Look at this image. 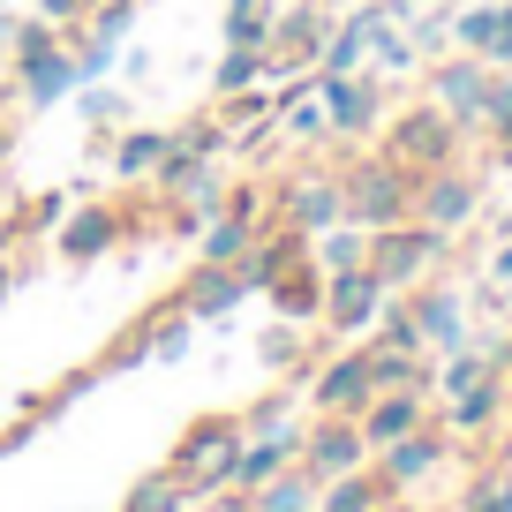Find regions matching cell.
<instances>
[{
	"instance_id": "6da1fadb",
	"label": "cell",
	"mask_w": 512,
	"mask_h": 512,
	"mask_svg": "<svg viewBox=\"0 0 512 512\" xmlns=\"http://www.w3.org/2000/svg\"><path fill=\"white\" fill-rule=\"evenodd\" d=\"M241 445H249L241 415H196L189 430H181V445L166 452V467H174V475L189 482L196 497H219L226 482H234V460H241Z\"/></svg>"
},
{
	"instance_id": "7a4b0ae2",
	"label": "cell",
	"mask_w": 512,
	"mask_h": 512,
	"mask_svg": "<svg viewBox=\"0 0 512 512\" xmlns=\"http://www.w3.org/2000/svg\"><path fill=\"white\" fill-rule=\"evenodd\" d=\"M339 196H347V219L354 226H400V219H415V174H407L400 159H354L347 174H339Z\"/></svg>"
},
{
	"instance_id": "3957f363",
	"label": "cell",
	"mask_w": 512,
	"mask_h": 512,
	"mask_svg": "<svg viewBox=\"0 0 512 512\" xmlns=\"http://www.w3.org/2000/svg\"><path fill=\"white\" fill-rule=\"evenodd\" d=\"M384 159H400L415 181H422V174H437V166L460 159V121H452L437 98H430V106H407L400 121L384 128Z\"/></svg>"
},
{
	"instance_id": "277c9868",
	"label": "cell",
	"mask_w": 512,
	"mask_h": 512,
	"mask_svg": "<svg viewBox=\"0 0 512 512\" xmlns=\"http://www.w3.org/2000/svg\"><path fill=\"white\" fill-rule=\"evenodd\" d=\"M437 256H445V234H437V226H422V219H400V226H377V234H369V272H377L384 294L415 287Z\"/></svg>"
},
{
	"instance_id": "5b68a950",
	"label": "cell",
	"mask_w": 512,
	"mask_h": 512,
	"mask_svg": "<svg viewBox=\"0 0 512 512\" xmlns=\"http://www.w3.org/2000/svg\"><path fill=\"white\" fill-rule=\"evenodd\" d=\"M309 400H317V415H354V422H362V407L377 400L369 347H347V354H332V362L309 369Z\"/></svg>"
},
{
	"instance_id": "8992f818",
	"label": "cell",
	"mask_w": 512,
	"mask_h": 512,
	"mask_svg": "<svg viewBox=\"0 0 512 512\" xmlns=\"http://www.w3.org/2000/svg\"><path fill=\"white\" fill-rule=\"evenodd\" d=\"M264 294H272L279 324H317V317H324V264L309 256V241L279 256V272L264 279Z\"/></svg>"
},
{
	"instance_id": "52a82bcc",
	"label": "cell",
	"mask_w": 512,
	"mask_h": 512,
	"mask_svg": "<svg viewBox=\"0 0 512 512\" xmlns=\"http://www.w3.org/2000/svg\"><path fill=\"white\" fill-rule=\"evenodd\" d=\"M317 98L332 113V128H347V136H369L384 113V83L362 76V68H317Z\"/></svg>"
},
{
	"instance_id": "ba28073f",
	"label": "cell",
	"mask_w": 512,
	"mask_h": 512,
	"mask_svg": "<svg viewBox=\"0 0 512 512\" xmlns=\"http://www.w3.org/2000/svg\"><path fill=\"white\" fill-rule=\"evenodd\" d=\"M302 467L317 482H332V475H347V467H369V437H362V422L354 415H317L302 430Z\"/></svg>"
},
{
	"instance_id": "9c48e42d",
	"label": "cell",
	"mask_w": 512,
	"mask_h": 512,
	"mask_svg": "<svg viewBox=\"0 0 512 512\" xmlns=\"http://www.w3.org/2000/svg\"><path fill=\"white\" fill-rule=\"evenodd\" d=\"M347 219V196H339V174H287L279 181V226L294 234H324V226Z\"/></svg>"
},
{
	"instance_id": "30bf717a",
	"label": "cell",
	"mask_w": 512,
	"mask_h": 512,
	"mask_svg": "<svg viewBox=\"0 0 512 512\" xmlns=\"http://www.w3.org/2000/svg\"><path fill=\"white\" fill-rule=\"evenodd\" d=\"M384 302H392V294L377 287V272H369V264H362V272H324V317H317V324H332L339 339H347V332H369V324L384 317Z\"/></svg>"
},
{
	"instance_id": "8fae6325",
	"label": "cell",
	"mask_w": 512,
	"mask_h": 512,
	"mask_svg": "<svg viewBox=\"0 0 512 512\" xmlns=\"http://www.w3.org/2000/svg\"><path fill=\"white\" fill-rule=\"evenodd\" d=\"M241 294H249V279H241L234 264H204V256H196V272L174 287V309H181V317H196V324H211V317H226Z\"/></svg>"
},
{
	"instance_id": "7c38bea8",
	"label": "cell",
	"mask_w": 512,
	"mask_h": 512,
	"mask_svg": "<svg viewBox=\"0 0 512 512\" xmlns=\"http://www.w3.org/2000/svg\"><path fill=\"white\" fill-rule=\"evenodd\" d=\"M415 219H422V226H437V234L467 226V219H475V181H467V174H452V166L422 174V181H415Z\"/></svg>"
},
{
	"instance_id": "4fadbf2b",
	"label": "cell",
	"mask_w": 512,
	"mask_h": 512,
	"mask_svg": "<svg viewBox=\"0 0 512 512\" xmlns=\"http://www.w3.org/2000/svg\"><path fill=\"white\" fill-rule=\"evenodd\" d=\"M76 53H68V38L53 53H38V61H16V98L31 113H46V106H61V98H76Z\"/></svg>"
},
{
	"instance_id": "5bb4252c",
	"label": "cell",
	"mask_w": 512,
	"mask_h": 512,
	"mask_svg": "<svg viewBox=\"0 0 512 512\" xmlns=\"http://www.w3.org/2000/svg\"><path fill=\"white\" fill-rule=\"evenodd\" d=\"M113 241H121V211L113 204H76L61 226H53V249H61L68 264H91V256H106Z\"/></svg>"
},
{
	"instance_id": "9a60e30c",
	"label": "cell",
	"mask_w": 512,
	"mask_h": 512,
	"mask_svg": "<svg viewBox=\"0 0 512 512\" xmlns=\"http://www.w3.org/2000/svg\"><path fill=\"white\" fill-rule=\"evenodd\" d=\"M151 189L159 196H219L226 174H219V159H204V151H189V144L166 136V159L151 166Z\"/></svg>"
},
{
	"instance_id": "2e32d148",
	"label": "cell",
	"mask_w": 512,
	"mask_h": 512,
	"mask_svg": "<svg viewBox=\"0 0 512 512\" xmlns=\"http://www.w3.org/2000/svg\"><path fill=\"white\" fill-rule=\"evenodd\" d=\"M437 460H445V437H437V430H407V437H392V445H377V475L392 482V490L422 482Z\"/></svg>"
},
{
	"instance_id": "e0dca14e",
	"label": "cell",
	"mask_w": 512,
	"mask_h": 512,
	"mask_svg": "<svg viewBox=\"0 0 512 512\" xmlns=\"http://www.w3.org/2000/svg\"><path fill=\"white\" fill-rule=\"evenodd\" d=\"M407 430H422V392H415V384H392V392H377V400L362 407V437H369V452L392 445V437H407Z\"/></svg>"
},
{
	"instance_id": "ac0fdd59",
	"label": "cell",
	"mask_w": 512,
	"mask_h": 512,
	"mask_svg": "<svg viewBox=\"0 0 512 512\" xmlns=\"http://www.w3.org/2000/svg\"><path fill=\"white\" fill-rule=\"evenodd\" d=\"M430 83H437V106L452 121H482V106H490V68L482 61H445Z\"/></svg>"
},
{
	"instance_id": "d6986e66",
	"label": "cell",
	"mask_w": 512,
	"mask_h": 512,
	"mask_svg": "<svg viewBox=\"0 0 512 512\" xmlns=\"http://www.w3.org/2000/svg\"><path fill=\"white\" fill-rule=\"evenodd\" d=\"M407 317H415L422 347H460V294L452 287H415L407 294Z\"/></svg>"
},
{
	"instance_id": "ffe728a7",
	"label": "cell",
	"mask_w": 512,
	"mask_h": 512,
	"mask_svg": "<svg viewBox=\"0 0 512 512\" xmlns=\"http://www.w3.org/2000/svg\"><path fill=\"white\" fill-rule=\"evenodd\" d=\"M384 497H400L384 475H369V467H347V475L317 482V512H377Z\"/></svg>"
},
{
	"instance_id": "44dd1931",
	"label": "cell",
	"mask_w": 512,
	"mask_h": 512,
	"mask_svg": "<svg viewBox=\"0 0 512 512\" xmlns=\"http://www.w3.org/2000/svg\"><path fill=\"white\" fill-rule=\"evenodd\" d=\"M249 512H317V475H309L302 460H287L272 482L249 490Z\"/></svg>"
},
{
	"instance_id": "7402d4cb",
	"label": "cell",
	"mask_w": 512,
	"mask_h": 512,
	"mask_svg": "<svg viewBox=\"0 0 512 512\" xmlns=\"http://www.w3.org/2000/svg\"><path fill=\"white\" fill-rule=\"evenodd\" d=\"M166 159V128H121L113 136V151H106V166L121 181H151V166Z\"/></svg>"
},
{
	"instance_id": "603a6c76",
	"label": "cell",
	"mask_w": 512,
	"mask_h": 512,
	"mask_svg": "<svg viewBox=\"0 0 512 512\" xmlns=\"http://www.w3.org/2000/svg\"><path fill=\"white\" fill-rule=\"evenodd\" d=\"M309 256H317L324 272H362L369 264V226H354V219L324 226V234H309Z\"/></svg>"
},
{
	"instance_id": "cb8c5ba5",
	"label": "cell",
	"mask_w": 512,
	"mask_h": 512,
	"mask_svg": "<svg viewBox=\"0 0 512 512\" xmlns=\"http://www.w3.org/2000/svg\"><path fill=\"white\" fill-rule=\"evenodd\" d=\"M377 16H384V8H354L347 23H332V38H324L317 68H362V53H369V31H377Z\"/></svg>"
},
{
	"instance_id": "d4e9b609",
	"label": "cell",
	"mask_w": 512,
	"mask_h": 512,
	"mask_svg": "<svg viewBox=\"0 0 512 512\" xmlns=\"http://www.w3.org/2000/svg\"><path fill=\"white\" fill-rule=\"evenodd\" d=\"M249 249H256V226L234 219V211H219V219L204 226V241H196V256H204V264H241Z\"/></svg>"
},
{
	"instance_id": "484cf974",
	"label": "cell",
	"mask_w": 512,
	"mask_h": 512,
	"mask_svg": "<svg viewBox=\"0 0 512 512\" xmlns=\"http://www.w3.org/2000/svg\"><path fill=\"white\" fill-rule=\"evenodd\" d=\"M189 505H196V490L174 475V467H159V475H144L136 490H128L121 512H189Z\"/></svg>"
},
{
	"instance_id": "4316f807",
	"label": "cell",
	"mask_w": 512,
	"mask_h": 512,
	"mask_svg": "<svg viewBox=\"0 0 512 512\" xmlns=\"http://www.w3.org/2000/svg\"><path fill=\"white\" fill-rule=\"evenodd\" d=\"M272 8L279 0H234V8H226V46H249V53H264L272 46Z\"/></svg>"
},
{
	"instance_id": "83f0119b",
	"label": "cell",
	"mask_w": 512,
	"mask_h": 512,
	"mask_svg": "<svg viewBox=\"0 0 512 512\" xmlns=\"http://www.w3.org/2000/svg\"><path fill=\"white\" fill-rule=\"evenodd\" d=\"M256 83H264V53L226 46V53H219V68H211V91H219V98H234V91H256Z\"/></svg>"
},
{
	"instance_id": "f1b7e54d",
	"label": "cell",
	"mask_w": 512,
	"mask_h": 512,
	"mask_svg": "<svg viewBox=\"0 0 512 512\" xmlns=\"http://www.w3.org/2000/svg\"><path fill=\"white\" fill-rule=\"evenodd\" d=\"M76 106H83V121H91L98 136L128 121V91H98V83H76Z\"/></svg>"
},
{
	"instance_id": "f546056e",
	"label": "cell",
	"mask_w": 512,
	"mask_h": 512,
	"mask_svg": "<svg viewBox=\"0 0 512 512\" xmlns=\"http://www.w3.org/2000/svg\"><path fill=\"white\" fill-rule=\"evenodd\" d=\"M287 422H294V400L279 392V384H272L256 407H241V430H249V437H272V430H287Z\"/></svg>"
},
{
	"instance_id": "4dcf8cb0",
	"label": "cell",
	"mask_w": 512,
	"mask_h": 512,
	"mask_svg": "<svg viewBox=\"0 0 512 512\" xmlns=\"http://www.w3.org/2000/svg\"><path fill=\"white\" fill-rule=\"evenodd\" d=\"M497 407H505V384H490V377H482L475 392H460L452 422H460V430H482V422H497Z\"/></svg>"
},
{
	"instance_id": "1f68e13d",
	"label": "cell",
	"mask_w": 512,
	"mask_h": 512,
	"mask_svg": "<svg viewBox=\"0 0 512 512\" xmlns=\"http://www.w3.org/2000/svg\"><path fill=\"white\" fill-rule=\"evenodd\" d=\"M452 38H460L467 53H490V38H497V8H460V16H452Z\"/></svg>"
},
{
	"instance_id": "d6a6232c",
	"label": "cell",
	"mask_w": 512,
	"mask_h": 512,
	"mask_svg": "<svg viewBox=\"0 0 512 512\" xmlns=\"http://www.w3.org/2000/svg\"><path fill=\"white\" fill-rule=\"evenodd\" d=\"M256 354H264V369H302V332H264Z\"/></svg>"
},
{
	"instance_id": "836d02e7",
	"label": "cell",
	"mask_w": 512,
	"mask_h": 512,
	"mask_svg": "<svg viewBox=\"0 0 512 512\" xmlns=\"http://www.w3.org/2000/svg\"><path fill=\"white\" fill-rule=\"evenodd\" d=\"M482 377H490V354H460V362L445 369V392H452V400H460V392H475Z\"/></svg>"
},
{
	"instance_id": "e575fe53",
	"label": "cell",
	"mask_w": 512,
	"mask_h": 512,
	"mask_svg": "<svg viewBox=\"0 0 512 512\" xmlns=\"http://www.w3.org/2000/svg\"><path fill=\"white\" fill-rule=\"evenodd\" d=\"M264 204H272V196L256 189V181H241V189H226V204H219V211H234V219H249V226H264Z\"/></svg>"
},
{
	"instance_id": "d590c367",
	"label": "cell",
	"mask_w": 512,
	"mask_h": 512,
	"mask_svg": "<svg viewBox=\"0 0 512 512\" xmlns=\"http://www.w3.org/2000/svg\"><path fill=\"white\" fill-rule=\"evenodd\" d=\"M490 128H512V76H490V106H482Z\"/></svg>"
},
{
	"instance_id": "8d00e7d4",
	"label": "cell",
	"mask_w": 512,
	"mask_h": 512,
	"mask_svg": "<svg viewBox=\"0 0 512 512\" xmlns=\"http://www.w3.org/2000/svg\"><path fill=\"white\" fill-rule=\"evenodd\" d=\"M38 16L68 31V23H83V16H91V0H38Z\"/></svg>"
},
{
	"instance_id": "74e56055",
	"label": "cell",
	"mask_w": 512,
	"mask_h": 512,
	"mask_svg": "<svg viewBox=\"0 0 512 512\" xmlns=\"http://www.w3.org/2000/svg\"><path fill=\"white\" fill-rule=\"evenodd\" d=\"M490 61H512V8H497V38H490Z\"/></svg>"
},
{
	"instance_id": "f35d334b",
	"label": "cell",
	"mask_w": 512,
	"mask_h": 512,
	"mask_svg": "<svg viewBox=\"0 0 512 512\" xmlns=\"http://www.w3.org/2000/svg\"><path fill=\"white\" fill-rule=\"evenodd\" d=\"M497 279H512V241H505V249H497Z\"/></svg>"
},
{
	"instance_id": "ab89813d",
	"label": "cell",
	"mask_w": 512,
	"mask_h": 512,
	"mask_svg": "<svg viewBox=\"0 0 512 512\" xmlns=\"http://www.w3.org/2000/svg\"><path fill=\"white\" fill-rule=\"evenodd\" d=\"M377 512H407V505H400V497H384V505H377Z\"/></svg>"
},
{
	"instance_id": "60d3db41",
	"label": "cell",
	"mask_w": 512,
	"mask_h": 512,
	"mask_svg": "<svg viewBox=\"0 0 512 512\" xmlns=\"http://www.w3.org/2000/svg\"><path fill=\"white\" fill-rule=\"evenodd\" d=\"M91 8H106V0H91Z\"/></svg>"
},
{
	"instance_id": "b9f144b4",
	"label": "cell",
	"mask_w": 512,
	"mask_h": 512,
	"mask_svg": "<svg viewBox=\"0 0 512 512\" xmlns=\"http://www.w3.org/2000/svg\"><path fill=\"white\" fill-rule=\"evenodd\" d=\"M0 8H8V0H0Z\"/></svg>"
},
{
	"instance_id": "7bdbcfd3",
	"label": "cell",
	"mask_w": 512,
	"mask_h": 512,
	"mask_svg": "<svg viewBox=\"0 0 512 512\" xmlns=\"http://www.w3.org/2000/svg\"><path fill=\"white\" fill-rule=\"evenodd\" d=\"M460 8H467V0H460Z\"/></svg>"
}]
</instances>
